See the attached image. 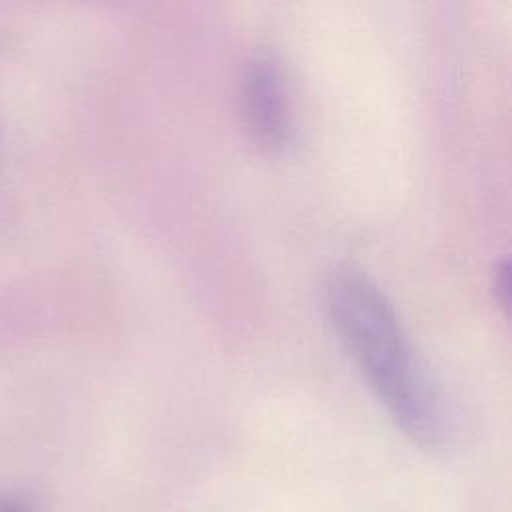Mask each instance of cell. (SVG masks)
I'll list each match as a JSON object with an SVG mask.
<instances>
[{"instance_id":"3957f363","label":"cell","mask_w":512,"mask_h":512,"mask_svg":"<svg viewBox=\"0 0 512 512\" xmlns=\"http://www.w3.org/2000/svg\"><path fill=\"white\" fill-rule=\"evenodd\" d=\"M0 512H18L16 508H12V506H2V510Z\"/></svg>"},{"instance_id":"7a4b0ae2","label":"cell","mask_w":512,"mask_h":512,"mask_svg":"<svg viewBox=\"0 0 512 512\" xmlns=\"http://www.w3.org/2000/svg\"><path fill=\"white\" fill-rule=\"evenodd\" d=\"M240 110L252 142L278 154L294 132L290 88L280 60L270 52L252 54L242 70Z\"/></svg>"},{"instance_id":"6da1fadb","label":"cell","mask_w":512,"mask_h":512,"mask_svg":"<svg viewBox=\"0 0 512 512\" xmlns=\"http://www.w3.org/2000/svg\"><path fill=\"white\" fill-rule=\"evenodd\" d=\"M324 304L342 346L394 422L424 446L444 444L446 400L380 288L354 268H338L326 280Z\"/></svg>"}]
</instances>
